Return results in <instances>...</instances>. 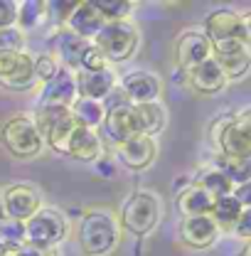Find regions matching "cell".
<instances>
[{"label":"cell","instance_id":"cell-1","mask_svg":"<svg viewBox=\"0 0 251 256\" xmlns=\"http://www.w3.org/2000/svg\"><path fill=\"white\" fill-rule=\"evenodd\" d=\"M121 242V226L114 212L94 207L76 224V246L82 256H111Z\"/></svg>","mask_w":251,"mask_h":256},{"label":"cell","instance_id":"cell-2","mask_svg":"<svg viewBox=\"0 0 251 256\" xmlns=\"http://www.w3.org/2000/svg\"><path fill=\"white\" fill-rule=\"evenodd\" d=\"M210 140L217 148V156L229 158H249L251 156V121L249 108H242L239 114H229L212 124Z\"/></svg>","mask_w":251,"mask_h":256},{"label":"cell","instance_id":"cell-3","mask_svg":"<svg viewBox=\"0 0 251 256\" xmlns=\"http://www.w3.org/2000/svg\"><path fill=\"white\" fill-rule=\"evenodd\" d=\"M162 220V202L156 192L136 190L126 197L118 212V226L133 236H146Z\"/></svg>","mask_w":251,"mask_h":256},{"label":"cell","instance_id":"cell-4","mask_svg":"<svg viewBox=\"0 0 251 256\" xmlns=\"http://www.w3.org/2000/svg\"><path fill=\"white\" fill-rule=\"evenodd\" d=\"M92 44L108 60V64H121L136 54L140 44V30L130 18L111 20V22H104V28L98 30Z\"/></svg>","mask_w":251,"mask_h":256},{"label":"cell","instance_id":"cell-5","mask_svg":"<svg viewBox=\"0 0 251 256\" xmlns=\"http://www.w3.org/2000/svg\"><path fill=\"white\" fill-rule=\"evenodd\" d=\"M69 234V220L60 207L42 204L37 214L25 222V244L40 249H57Z\"/></svg>","mask_w":251,"mask_h":256},{"label":"cell","instance_id":"cell-6","mask_svg":"<svg viewBox=\"0 0 251 256\" xmlns=\"http://www.w3.org/2000/svg\"><path fill=\"white\" fill-rule=\"evenodd\" d=\"M0 140H2V146L10 156L20 160H32L44 150V140H42L40 130L34 128L32 118L25 114L10 116L0 126Z\"/></svg>","mask_w":251,"mask_h":256},{"label":"cell","instance_id":"cell-7","mask_svg":"<svg viewBox=\"0 0 251 256\" xmlns=\"http://www.w3.org/2000/svg\"><path fill=\"white\" fill-rule=\"evenodd\" d=\"M204 37L210 40L212 47L217 44H232V42H244L251 44V30H249V15L229 10V8H220L212 10L204 18Z\"/></svg>","mask_w":251,"mask_h":256},{"label":"cell","instance_id":"cell-8","mask_svg":"<svg viewBox=\"0 0 251 256\" xmlns=\"http://www.w3.org/2000/svg\"><path fill=\"white\" fill-rule=\"evenodd\" d=\"M0 200H2L5 217L22 224L28 222L32 214H37L40 207L44 204L40 190L34 185H30V182H12V185H8L5 190L0 192Z\"/></svg>","mask_w":251,"mask_h":256},{"label":"cell","instance_id":"cell-9","mask_svg":"<svg viewBox=\"0 0 251 256\" xmlns=\"http://www.w3.org/2000/svg\"><path fill=\"white\" fill-rule=\"evenodd\" d=\"M118 92L124 94V98L130 106H138V104H153L160 101L162 94V82L156 72H148V69H133L124 74L118 79Z\"/></svg>","mask_w":251,"mask_h":256},{"label":"cell","instance_id":"cell-10","mask_svg":"<svg viewBox=\"0 0 251 256\" xmlns=\"http://www.w3.org/2000/svg\"><path fill=\"white\" fill-rule=\"evenodd\" d=\"M212 57V44L204 37L202 30H185L175 40V64L182 74H188L192 66L202 64L204 60Z\"/></svg>","mask_w":251,"mask_h":256},{"label":"cell","instance_id":"cell-11","mask_svg":"<svg viewBox=\"0 0 251 256\" xmlns=\"http://www.w3.org/2000/svg\"><path fill=\"white\" fill-rule=\"evenodd\" d=\"M212 60L217 62L226 82H239L249 74L251 66V44L232 42V44H217L212 47Z\"/></svg>","mask_w":251,"mask_h":256},{"label":"cell","instance_id":"cell-12","mask_svg":"<svg viewBox=\"0 0 251 256\" xmlns=\"http://www.w3.org/2000/svg\"><path fill=\"white\" fill-rule=\"evenodd\" d=\"M116 148V158L118 162L128 168V170H148L153 165V160L158 156V140L156 138H148V136H133L124 143L114 146Z\"/></svg>","mask_w":251,"mask_h":256},{"label":"cell","instance_id":"cell-13","mask_svg":"<svg viewBox=\"0 0 251 256\" xmlns=\"http://www.w3.org/2000/svg\"><path fill=\"white\" fill-rule=\"evenodd\" d=\"M89 42L72 34L69 30L64 28H57V32L50 37V54L57 60V64L62 69H69V72H76L79 69V62L86 52Z\"/></svg>","mask_w":251,"mask_h":256},{"label":"cell","instance_id":"cell-14","mask_svg":"<svg viewBox=\"0 0 251 256\" xmlns=\"http://www.w3.org/2000/svg\"><path fill=\"white\" fill-rule=\"evenodd\" d=\"M76 101V82H74V72L62 69L40 86V98H37V106H62L69 108L72 104Z\"/></svg>","mask_w":251,"mask_h":256},{"label":"cell","instance_id":"cell-15","mask_svg":"<svg viewBox=\"0 0 251 256\" xmlns=\"http://www.w3.org/2000/svg\"><path fill=\"white\" fill-rule=\"evenodd\" d=\"M220 239V226L212 217H182L180 222V242L188 249H212Z\"/></svg>","mask_w":251,"mask_h":256},{"label":"cell","instance_id":"cell-16","mask_svg":"<svg viewBox=\"0 0 251 256\" xmlns=\"http://www.w3.org/2000/svg\"><path fill=\"white\" fill-rule=\"evenodd\" d=\"M104 18L101 12L92 5V0H82V2H74L72 12L66 15V20L62 22L64 30H69L72 34L86 40V42H94V37L98 34V30L104 28Z\"/></svg>","mask_w":251,"mask_h":256},{"label":"cell","instance_id":"cell-17","mask_svg":"<svg viewBox=\"0 0 251 256\" xmlns=\"http://www.w3.org/2000/svg\"><path fill=\"white\" fill-rule=\"evenodd\" d=\"M104 133L106 138L118 146L128 138L138 136V126H136V116H133V106L130 104H116V106H108L106 108V116H104Z\"/></svg>","mask_w":251,"mask_h":256},{"label":"cell","instance_id":"cell-18","mask_svg":"<svg viewBox=\"0 0 251 256\" xmlns=\"http://www.w3.org/2000/svg\"><path fill=\"white\" fill-rule=\"evenodd\" d=\"M185 76H188L190 89L202 96H217L229 86L226 76L222 74V69L217 66V62L212 57L204 60L202 64H197V66H192Z\"/></svg>","mask_w":251,"mask_h":256},{"label":"cell","instance_id":"cell-19","mask_svg":"<svg viewBox=\"0 0 251 256\" xmlns=\"http://www.w3.org/2000/svg\"><path fill=\"white\" fill-rule=\"evenodd\" d=\"M74 82H76V96L79 98H94L104 101L118 86V79L114 74V69H104V72H74Z\"/></svg>","mask_w":251,"mask_h":256},{"label":"cell","instance_id":"cell-20","mask_svg":"<svg viewBox=\"0 0 251 256\" xmlns=\"http://www.w3.org/2000/svg\"><path fill=\"white\" fill-rule=\"evenodd\" d=\"M66 156L79 162H94L104 156V140L98 136V130H92V128H84L76 124V130L69 140V150Z\"/></svg>","mask_w":251,"mask_h":256},{"label":"cell","instance_id":"cell-21","mask_svg":"<svg viewBox=\"0 0 251 256\" xmlns=\"http://www.w3.org/2000/svg\"><path fill=\"white\" fill-rule=\"evenodd\" d=\"M133 116H136V126H138V133H140V136L158 138V136L168 128V108H165L162 101L133 106Z\"/></svg>","mask_w":251,"mask_h":256},{"label":"cell","instance_id":"cell-22","mask_svg":"<svg viewBox=\"0 0 251 256\" xmlns=\"http://www.w3.org/2000/svg\"><path fill=\"white\" fill-rule=\"evenodd\" d=\"M175 204L180 210L182 217H210L212 207H214V197L207 194L202 188H197L194 182L182 188L175 197Z\"/></svg>","mask_w":251,"mask_h":256},{"label":"cell","instance_id":"cell-23","mask_svg":"<svg viewBox=\"0 0 251 256\" xmlns=\"http://www.w3.org/2000/svg\"><path fill=\"white\" fill-rule=\"evenodd\" d=\"M74 121L84 128H92V130H98L101 124H104V116H106V106L104 101H94V98H79L69 106Z\"/></svg>","mask_w":251,"mask_h":256},{"label":"cell","instance_id":"cell-24","mask_svg":"<svg viewBox=\"0 0 251 256\" xmlns=\"http://www.w3.org/2000/svg\"><path fill=\"white\" fill-rule=\"evenodd\" d=\"M74 130H76V121H74L72 111H66L62 118H60L54 126L50 128L44 136H42V140H44V148H52L54 153L66 156V150H69V140H72Z\"/></svg>","mask_w":251,"mask_h":256},{"label":"cell","instance_id":"cell-25","mask_svg":"<svg viewBox=\"0 0 251 256\" xmlns=\"http://www.w3.org/2000/svg\"><path fill=\"white\" fill-rule=\"evenodd\" d=\"M222 175L236 188L249 182L251 178V158H229V156H214V165Z\"/></svg>","mask_w":251,"mask_h":256},{"label":"cell","instance_id":"cell-26","mask_svg":"<svg viewBox=\"0 0 251 256\" xmlns=\"http://www.w3.org/2000/svg\"><path fill=\"white\" fill-rule=\"evenodd\" d=\"M244 210H246V207H242L234 194H224V197H217V200H214V207H212V214H210V217L214 220V224L220 226V232H222V229H232Z\"/></svg>","mask_w":251,"mask_h":256},{"label":"cell","instance_id":"cell-27","mask_svg":"<svg viewBox=\"0 0 251 256\" xmlns=\"http://www.w3.org/2000/svg\"><path fill=\"white\" fill-rule=\"evenodd\" d=\"M32 64H34V57H32L30 52H25V57H22V62L18 64V69H15L10 76L0 79V84H2L8 92H28V89H32V86L37 84Z\"/></svg>","mask_w":251,"mask_h":256},{"label":"cell","instance_id":"cell-28","mask_svg":"<svg viewBox=\"0 0 251 256\" xmlns=\"http://www.w3.org/2000/svg\"><path fill=\"white\" fill-rule=\"evenodd\" d=\"M194 185L202 188L207 194H212L214 200H217V197H224V194H232V190H234V185L222 175L217 168H207V170H202V172L194 178Z\"/></svg>","mask_w":251,"mask_h":256},{"label":"cell","instance_id":"cell-29","mask_svg":"<svg viewBox=\"0 0 251 256\" xmlns=\"http://www.w3.org/2000/svg\"><path fill=\"white\" fill-rule=\"evenodd\" d=\"M44 18H47V2H42V0L18 2V28L22 32L32 30V28L40 25Z\"/></svg>","mask_w":251,"mask_h":256},{"label":"cell","instance_id":"cell-30","mask_svg":"<svg viewBox=\"0 0 251 256\" xmlns=\"http://www.w3.org/2000/svg\"><path fill=\"white\" fill-rule=\"evenodd\" d=\"M92 5L101 12V18L106 22H111V20H128L133 15V8H136V2H130V0H92Z\"/></svg>","mask_w":251,"mask_h":256},{"label":"cell","instance_id":"cell-31","mask_svg":"<svg viewBox=\"0 0 251 256\" xmlns=\"http://www.w3.org/2000/svg\"><path fill=\"white\" fill-rule=\"evenodd\" d=\"M0 246H25V224L2 217L0 220Z\"/></svg>","mask_w":251,"mask_h":256},{"label":"cell","instance_id":"cell-32","mask_svg":"<svg viewBox=\"0 0 251 256\" xmlns=\"http://www.w3.org/2000/svg\"><path fill=\"white\" fill-rule=\"evenodd\" d=\"M32 69H34V79H37V84L42 86L44 82H50V79L60 72V64H57V60H54L50 52H42V54L34 57Z\"/></svg>","mask_w":251,"mask_h":256},{"label":"cell","instance_id":"cell-33","mask_svg":"<svg viewBox=\"0 0 251 256\" xmlns=\"http://www.w3.org/2000/svg\"><path fill=\"white\" fill-rule=\"evenodd\" d=\"M0 52H25V32L18 25L0 30Z\"/></svg>","mask_w":251,"mask_h":256},{"label":"cell","instance_id":"cell-34","mask_svg":"<svg viewBox=\"0 0 251 256\" xmlns=\"http://www.w3.org/2000/svg\"><path fill=\"white\" fill-rule=\"evenodd\" d=\"M79 69H82V72H104V69H111V64H108V60L89 42V47H86V52H84V57H82V62H79ZM79 69H76V72H79Z\"/></svg>","mask_w":251,"mask_h":256},{"label":"cell","instance_id":"cell-35","mask_svg":"<svg viewBox=\"0 0 251 256\" xmlns=\"http://www.w3.org/2000/svg\"><path fill=\"white\" fill-rule=\"evenodd\" d=\"M22 57L25 52H0V79L10 76L18 69V64L22 62Z\"/></svg>","mask_w":251,"mask_h":256},{"label":"cell","instance_id":"cell-36","mask_svg":"<svg viewBox=\"0 0 251 256\" xmlns=\"http://www.w3.org/2000/svg\"><path fill=\"white\" fill-rule=\"evenodd\" d=\"M18 25V2L12 0H0V30Z\"/></svg>","mask_w":251,"mask_h":256},{"label":"cell","instance_id":"cell-37","mask_svg":"<svg viewBox=\"0 0 251 256\" xmlns=\"http://www.w3.org/2000/svg\"><path fill=\"white\" fill-rule=\"evenodd\" d=\"M232 232H234V236H239V239H249L251 234V207H246L242 214H239V220L234 222V226H232Z\"/></svg>","mask_w":251,"mask_h":256},{"label":"cell","instance_id":"cell-38","mask_svg":"<svg viewBox=\"0 0 251 256\" xmlns=\"http://www.w3.org/2000/svg\"><path fill=\"white\" fill-rule=\"evenodd\" d=\"M20 256H60V249H40V246H20Z\"/></svg>","mask_w":251,"mask_h":256},{"label":"cell","instance_id":"cell-39","mask_svg":"<svg viewBox=\"0 0 251 256\" xmlns=\"http://www.w3.org/2000/svg\"><path fill=\"white\" fill-rule=\"evenodd\" d=\"M0 256H20V246H0Z\"/></svg>","mask_w":251,"mask_h":256},{"label":"cell","instance_id":"cell-40","mask_svg":"<svg viewBox=\"0 0 251 256\" xmlns=\"http://www.w3.org/2000/svg\"><path fill=\"white\" fill-rule=\"evenodd\" d=\"M5 217V210H2V200H0V220Z\"/></svg>","mask_w":251,"mask_h":256}]
</instances>
